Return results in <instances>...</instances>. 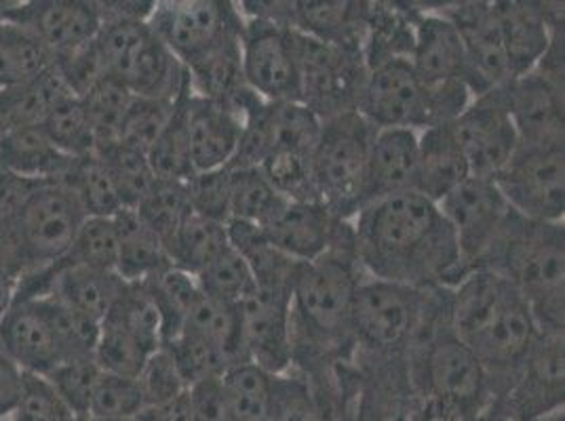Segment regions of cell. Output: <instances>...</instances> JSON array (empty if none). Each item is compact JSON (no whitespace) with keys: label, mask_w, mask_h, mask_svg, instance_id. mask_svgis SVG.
Listing matches in <instances>:
<instances>
[{"label":"cell","mask_w":565,"mask_h":421,"mask_svg":"<svg viewBox=\"0 0 565 421\" xmlns=\"http://www.w3.org/2000/svg\"><path fill=\"white\" fill-rule=\"evenodd\" d=\"M92 421H113V420H92Z\"/></svg>","instance_id":"be15d7a7"},{"label":"cell","mask_w":565,"mask_h":421,"mask_svg":"<svg viewBox=\"0 0 565 421\" xmlns=\"http://www.w3.org/2000/svg\"><path fill=\"white\" fill-rule=\"evenodd\" d=\"M471 177L451 122L418 133L416 192L439 205L451 190Z\"/></svg>","instance_id":"4316f807"},{"label":"cell","mask_w":565,"mask_h":421,"mask_svg":"<svg viewBox=\"0 0 565 421\" xmlns=\"http://www.w3.org/2000/svg\"><path fill=\"white\" fill-rule=\"evenodd\" d=\"M0 421H11V420H9V418H7V420H0Z\"/></svg>","instance_id":"e7e4bbea"},{"label":"cell","mask_w":565,"mask_h":421,"mask_svg":"<svg viewBox=\"0 0 565 421\" xmlns=\"http://www.w3.org/2000/svg\"><path fill=\"white\" fill-rule=\"evenodd\" d=\"M285 203L259 169H231V219L264 228Z\"/></svg>","instance_id":"74e56055"},{"label":"cell","mask_w":565,"mask_h":421,"mask_svg":"<svg viewBox=\"0 0 565 421\" xmlns=\"http://www.w3.org/2000/svg\"><path fill=\"white\" fill-rule=\"evenodd\" d=\"M481 270L518 289L541 335H564V222H536L513 210Z\"/></svg>","instance_id":"277c9868"},{"label":"cell","mask_w":565,"mask_h":421,"mask_svg":"<svg viewBox=\"0 0 565 421\" xmlns=\"http://www.w3.org/2000/svg\"><path fill=\"white\" fill-rule=\"evenodd\" d=\"M437 207L456 236L465 279L475 270H481L513 209L502 198L494 180L481 177L462 182Z\"/></svg>","instance_id":"7c38bea8"},{"label":"cell","mask_w":565,"mask_h":421,"mask_svg":"<svg viewBox=\"0 0 565 421\" xmlns=\"http://www.w3.org/2000/svg\"><path fill=\"white\" fill-rule=\"evenodd\" d=\"M241 62L247 87L264 101H300L291 28L243 15Z\"/></svg>","instance_id":"4fadbf2b"},{"label":"cell","mask_w":565,"mask_h":421,"mask_svg":"<svg viewBox=\"0 0 565 421\" xmlns=\"http://www.w3.org/2000/svg\"><path fill=\"white\" fill-rule=\"evenodd\" d=\"M354 253V228L330 251L302 261L291 287V369L308 375L353 363L354 291L363 281Z\"/></svg>","instance_id":"7a4b0ae2"},{"label":"cell","mask_w":565,"mask_h":421,"mask_svg":"<svg viewBox=\"0 0 565 421\" xmlns=\"http://www.w3.org/2000/svg\"><path fill=\"white\" fill-rule=\"evenodd\" d=\"M494 184L521 217L564 222L565 143H519Z\"/></svg>","instance_id":"30bf717a"},{"label":"cell","mask_w":565,"mask_h":421,"mask_svg":"<svg viewBox=\"0 0 565 421\" xmlns=\"http://www.w3.org/2000/svg\"><path fill=\"white\" fill-rule=\"evenodd\" d=\"M0 346L24 374H53L66 363L45 295H15L0 319Z\"/></svg>","instance_id":"ac0fdd59"},{"label":"cell","mask_w":565,"mask_h":421,"mask_svg":"<svg viewBox=\"0 0 565 421\" xmlns=\"http://www.w3.org/2000/svg\"><path fill=\"white\" fill-rule=\"evenodd\" d=\"M118 228L115 217H85L71 249L57 263L117 272Z\"/></svg>","instance_id":"60d3db41"},{"label":"cell","mask_w":565,"mask_h":421,"mask_svg":"<svg viewBox=\"0 0 565 421\" xmlns=\"http://www.w3.org/2000/svg\"><path fill=\"white\" fill-rule=\"evenodd\" d=\"M519 143H565L564 87L532 71L504 85Z\"/></svg>","instance_id":"7402d4cb"},{"label":"cell","mask_w":565,"mask_h":421,"mask_svg":"<svg viewBox=\"0 0 565 421\" xmlns=\"http://www.w3.org/2000/svg\"><path fill=\"white\" fill-rule=\"evenodd\" d=\"M72 421H92L89 418H74Z\"/></svg>","instance_id":"6125c7cd"},{"label":"cell","mask_w":565,"mask_h":421,"mask_svg":"<svg viewBox=\"0 0 565 421\" xmlns=\"http://www.w3.org/2000/svg\"><path fill=\"white\" fill-rule=\"evenodd\" d=\"M238 314L247 360L268 374L291 371V295L256 289Z\"/></svg>","instance_id":"d6986e66"},{"label":"cell","mask_w":565,"mask_h":421,"mask_svg":"<svg viewBox=\"0 0 565 421\" xmlns=\"http://www.w3.org/2000/svg\"><path fill=\"white\" fill-rule=\"evenodd\" d=\"M451 325L488 374L492 409L509 392L539 337L530 305L511 282L490 270H475L451 289Z\"/></svg>","instance_id":"3957f363"},{"label":"cell","mask_w":565,"mask_h":421,"mask_svg":"<svg viewBox=\"0 0 565 421\" xmlns=\"http://www.w3.org/2000/svg\"><path fill=\"white\" fill-rule=\"evenodd\" d=\"M22 379L24 371L0 346V420H7L15 409V402L22 392Z\"/></svg>","instance_id":"9f6ffc18"},{"label":"cell","mask_w":565,"mask_h":421,"mask_svg":"<svg viewBox=\"0 0 565 421\" xmlns=\"http://www.w3.org/2000/svg\"><path fill=\"white\" fill-rule=\"evenodd\" d=\"M76 418L45 375L24 374L11 421H72Z\"/></svg>","instance_id":"816d5d0a"},{"label":"cell","mask_w":565,"mask_h":421,"mask_svg":"<svg viewBox=\"0 0 565 421\" xmlns=\"http://www.w3.org/2000/svg\"><path fill=\"white\" fill-rule=\"evenodd\" d=\"M228 247L231 242L226 235V224L190 213L184 224L178 228V233L169 240L166 249L169 263L173 268L196 277Z\"/></svg>","instance_id":"1f68e13d"},{"label":"cell","mask_w":565,"mask_h":421,"mask_svg":"<svg viewBox=\"0 0 565 421\" xmlns=\"http://www.w3.org/2000/svg\"><path fill=\"white\" fill-rule=\"evenodd\" d=\"M190 210L205 219L226 224L231 219V169L194 173L186 182Z\"/></svg>","instance_id":"f5cc1de1"},{"label":"cell","mask_w":565,"mask_h":421,"mask_svg":"<svg viewBox=\"0 0 565 421\" xmlns=\"http://www.w3.org/2000/svg\"><path fill=\"white\" fill-rule=\"evenodd\" d=\"M41 129L45 131L51 143L66 156L81 159L95 152V136L83 104L78 97L68 95L60 99L47 117L43 118Z\"/></svg>","instance_id":"b9f144b4"},{"label":"cell","mask_w":565,"mask_h":421,"mask_svg":"<svg viewBox=\"0 0 565 421\" xmlns=\"http://www.w3.org/2000/svg\"><path fill=\"white\" fill-rule=\"evenodd\" d=\"M78 99L94 129L95 143H97L95 148L117 141L120 122L134 101V94L117 78L106 76Z\"/></svg>","instance_id":"7bdbcfd3"},{"label":"cell","mask_w":565,"mask_h":421,"mask_svg":"<svg viewBox=\"0 0 565 421\" xmlns=\"http://www.w3.org/2000/svg\"><path fill=\"white\" fill-rule=\"evenodd\" d=\"M367 2L351 0H287V28L335 47L363 45Z\"/></svg>","instance_id":"484cf974"},{"label":"cell","mask_w":565,"mask_h":421,"mask_svg":"<svg viewBox=\"0 0 565 421\" xmlns=\"http://www.w3.org/2000/svg\"><path fill=\"white\" fill-rule=\"evenodd\" d=\"M465 85L426 89L407 60H393L367 71L356 112L376 129H424L454 122L471 104Z\"/></svg>","instance_id":"8992f818"},{"label":"cell","mask_w":565,"mask_h":421,"mask_svg":"<svg viewBox=\"0 0 565 421\" xmlns=\"http://www.w3.org/2000/svg\"><path fill=\"white\" fill-rule=\"evenodd\" d=\"M53 66V55L22 25L0 20V91L24 85Z\"/></svg>","instance_id":"836d02e7"},{"label":"cell","mask_w":565,"mask_h":421,"mask_svg":"<svg viewBox=\"0 0 565 421\" xmlns=\"http://www.w3.org/2000/svg\"><path fill=\"white\" fill-rule=\"evenodd\" d=\"M420 305L423 289L363 277L354 291L351 314L354 367L405 363Z\"/></svg>","instance_id":"52a82bcc"},{"label":"cell","mask_w":565,"mask_h":421,"mask_svg":"<svg viewBox=\"0 0 565 421\" xmlns=\"http://www.w3.org/2000/svg\"><path fill=\"white\" fill-rule=\"evenodd\" d=\"M0 20L32 32L55 62L94 41L102 28V11L95 0H32L7 2Z\"/></svg>","instance_id":"e0dca14e"},{"label":"cell","mask_w":565,"mask_h":421,"mask_svg":"<svg viewBox=\"0 0 565 421\" xmlns=\"http://www.w3.org/2000/svg\"><path fill=\"white\" fill-rule=\"evenodd\" d=\"M150 352L140 342L115 321L104 319L99 323V337L95 346L94 358L104 374L120 377H138Z\"/></svg>","instance_id":"bcb514c9"},{"label":"cell","mask_w":565,"mask_h":421,"mask_svg":"<svg viewBox=\"0 0 565 421\" xmlns=\"http://www.w3.org/2000/svg\"><path fill=\"white\" fill-rule=\"evenodd\" d=\"M134 210L167 247L169 240L178 233V228L192 213L186 182L154 180V184L148 187V192L141 196L138 207Z\"/></svg>","instance_id":"ab89813d"},{"label":"cell","mask_w":565,"mask_h":421,"mask_svg":"<svg viewBox=\"0 0 565 421\" xmlns=\"http://www.w3.org/2000/svg\"><path fill=\"white\" fill-rule=\"evenodd\" d=\"M146 407L140 384L134 377L102 374L95 388L92 420L134 421Z\"/></svg>","instance_id":"681fc988"},{"label":"cell","mask_w":565,"mask_h":421,"mask_svg":"<svg viewBox=\"0 0 565 421\" xmlns=\"http://www.w3.org/2000/svg\"><path fill=\"white\" fill-rule=\"evenodd\" d=\"M418 177V133L412 129H377L372 143L363 207L399 194L416 192Z\"/></svg>","instance_id":"d4e9b609"},{"label":"cell","mask_w":565,"mask_h":421,"mask_svg":"<svg viewBox=\"0 0 565 421\" xmlns=\"http://www.w3.org/2000/svg\"><path fill=\"white\" fill-rule=\"evenodd\" d=\"M353 222L340 219L323 203H291L262 228L266 238L296 261H312L330 251Z\"/></svg>","instance_id":"603a6c76"},{"label":"cell","mask_w":565,"mask_h":421,"mask_svg":"<svg viewBox=\"0 0 565 421\" xmlns=\"http://www.w3.org/2000/svg\"><path fill=\"white\" fill-rule=\"evenodd\" d=\"M354 253L365 277L414 289L462 281L456 236L435 203L418 192L377 201L353 219Z\"/></svg>","instance_id":"6da1fadb"},{"label":"cell","mask_w":565,"mask_h":421,"mask_svg":"<svg viewBox=\"0 0 565 421\" xmlns=\"http://www.w3.org/2000/svg\"><path fill=\"white\" fill-rule=\"evenodd\" d=\"M259 171L285 201L321 203L317 196L315 182H312V156L310 154L275 152L259 164Z\"/></svg>","instance_id":"7dc6e473"},{"label":"cell","mask_w":565,"mask_h":421,"mask_svg":"<svg viewBox=\"0 0 565 421\" xmlns=\"http://www.w3.org/2000/svg\"><path fill=\"white\" fill-rule=\"evenodd\" d=\"M85 213L66 187L39 182L0 224V261L18 279L57 263L71 249Z\"/></svg>","instance_id":"5b68a950"},{"label":"cell","mask_w":565,"mask_h":421,"mask_svg":"<svg viewBox=\"0 0 565 421\" xmlns=\"http://www.w3.org/2000/svg\"><path fill=\"white\" fill-rule=\"evenodd\" d=\"M527 421H564V409H557V411H553V413H546V415H541V418H534V420Z\"/></svg>","instance_id":"91938a15"},{"label":"cell","mask_w":565,"mask_h":421,"mask_svg":"<svg viewBox=\"0 0 565 421\" xmlns=\"http://www.w3.org/2000/svg\"><path fill=\"white\" fill-rule=\"evenodd\" d=\"M71 89L66 87L64 78L55 66L39 74L36 78L28 80L24 85L2 89L0 91V133L20 129V127H34L41 125L47 117L49 110L64 97H68ZM76 97V95H74Z\"/></svg>","instance_id":"4dcf8cb0"},{"label":"cell","mask_w":565,"mask_h":421,"mask_svg":"<svg viewBox=\"0 0 565 421\" xmlns=\"http://www.w3.org/2000/svg\"><path fill=\"white\" fill-rule=\"evenodd\" d=\"M412 68L426 89L467 85V57L456 25L439 9L414 4Z\"/></svg>","instance_id":"44dd1931"},{"label":"cell","mask_w":565,"mask_h":421,"mask_svg":"<svg viewBox=\"0 0 565 421\" xmlns=\"http://www.w3.org/2000/svg\"><path fill=\"white\" fill-rule=\"evenodd\" d=\"M273 379L254 363H238L222 375L228 421H270Z\"/></svg>","instance_id":"d6a6232c"},{"label":"cell","mask_w":565,"mask_h":421,"mask_svg":"<svg viewBox=\"0 0 565 421\" xmlns=\"http://www.w3.org/2000/svg\"><path fill=\"white\" fill-rule=\"evenodd\" d=\"M414 4L367 2L361 53L367 71L393 60H412Z\"/></svg>","instance_id":"f1b7e54d"},{"label":"cell","mask_w":565,"mask_h":421,"mask_svg":"<svg viewBox=\"0 0 565 421\" xmlns=\"http://www.w3.org/2000/svg\"><path fill=\"white\" fill-rule=\"evenodd\" d=\"M94 154L99 159V163L104 164L122 207L136 209L141 196L157 180L148 163V156L118 141L95 148Z\"/></svg>","instance_id":"8d00e7d4"},{"label":"cell","mask_w":565,"mask_h":421,"mask_svg":"<svg viewBox=\"0 0 565 421\" xmlns=\"http://www.w3.org/2000/svg\"><path fill=\"white\" fill-rule=\"evenodd\" d=\"M451 127L471 177L494 180L518 150V131L507 108L504 85L490 94L472 97Z\"/></svg>","instance_id":"5bb4252c"},{"label":"cell","mask_w":565,"mask_h":421,"mask_svg":"<svg viewBox=\"0 0 565 421\" xmlns=\"http://www.w3.org/2000/svg\"><path fill=\"white\" fill-rule=\"evenodd\" d=\"M439 11L460 34L467 57V87L472 97L490 94L513 80L494 2H454L441 4Z\"/></svg>","instance_id":"2e32d148"},{"label":"cell","mask_w":565,"mask_h":421,"mask_svg":"<svg viewBox=\"0 0 565 421\" xmlns=\"http://www.w3.org/2000/svg\"><path fill=\"white\" fill-rule=\"evenodd\" d=\"M495 18L509 57L511 76L519 78L534 71L553 41L564 28V2H494Z\"/></svg>","instance_id":"ffe728a7"},{"label":"cell","mask_w":565,"mask_h":421,"mask_svg":"<svg viewBox=\"0 0 565 421\" xmlns=\"http://www.w3.org/2000/svg\"><path fill=\"white\" fill-rule=\"evenodd\" d=\"M102 374L104 371L97 367L95 358H78L60 365L47 377L76 418H89L95 388Z\"/></svg>","instance_id":"f907efd6"},{"label":"cell","mask_w":565,"mask_h":421,"mask_svg":"<svg viewBox=\"0 0 565 421\" xmlns=\"http://www.w3.org/2000/svg\"><path fill=\"white\" fill-rule=\"evenodd\" d=\"M148 25L189 68L224 41L241 34L243 15L228 0H167L154 2Z\"/></svg>","instance_id":"8fae6325"},{"label":"cell","mask_w":565,"mask_h":421,"mask_svg":"<svg viewBox=\"0 0 565 421\" xmlns=\"http://www.w3.org/2000/svg\"><path fill=\"white\" fill-rule=\"evenodd\" d=\"M184 117L194 173L228 166L243 133V118L215 101L192 94L190 85L184 94Z\"/></svg>","instance_id":"cb8c5ba5"},{"label":"cell","mask_w":565,"mask_h":421,"mask_svg":"<svg viewBox=\"0 0 565 421\" xmlns=\"http://www.w3.org/2000/svg\"><path fill=\"white\" fill-rule=\"evenodd\" d=\"M182 331L212 342L213 346H217L228 356L233 367L238 363H249L241 337L238 305L224 304L207 295H201L190 307Z\"/></svg>","instance_id":"d590c367"},{"label":"cell","mask_w":565,"mask_h":421,"mask_svg":"<svg viewBox=\"0 0 565 421\" xmlns=\"http://www.w3.org/2000/svg\"><path fill=\"white\" fill-rule=\"evenodd\" d=\"M140 384L141 397L146 407L161 404L171 398L184 395L189 388L178 371L173 358L169 356L166 348L154 352L148 356L143 369L136 377Z\"/></svg>","instance_id":"db71d44e"},{"label":"cell","mask_w":565,"mask_h":421,"mask_svg":"<svg viewBox=\"0 0 565 421\" xmlns=\"http://www.w3.org/2000/svg\"><path fill=\"white\" fill-rule=\"evenodd\" d=\"M565 337H536L509 392L488 411L507 421H527L564 409Z\"/></svg>","instance_id":"9a60e30c"},{"label":"cell","mask_w":565,"mask_h":421,"mask_svg":"<svg viewBox=\"0 0 565 421\" xmlns=\"http://www.w3.org/2000/svg\"><path fill=\"white\" fill-rule=\"evenodd\" d=\"M300 72V101L321 120L356 112V101L367 78L359 48L319 43L294 30Z\"/></svg>","instance_id":"9c48e42d"},{"label":"cell","mask_w":565,"mask_h":421,"mask_svg":"<svg viewBox=\"0 0 565 421\" xmlns=\"http://www.w3.org/2000/svg\"><path fill=\"white\" fill-rule=\"evenodd\" d=\"M173 106L175 101L134 95V101L118 129V143L148 154V150L159 140L173 115Z\"/></svg>","instance_id":"c3c4849f"},{"label":"cell","mask_w":565,"mask_h":421,"mask_svg":"<svg viewBox=\"0 0 565 421\" xmlns=\"http://www.w3.org/2000/svg\"><path fill=\"white\" fill-rule=\"evenodd\" d=\"M117 274L125 282H141L157 277L171 263L166 245L154 235L134 209L118 210Z\"/></svg>","instance_id":"f546056e"},{"label":"cell","mask_w":565,"mask_h":421,"mask_svg":"<svg viewBox=\"0 0 565 421\" xmlns=\"http://www.w3.org/2000/svg\"><path fill=\"white\" fill-rule=\"evenodd\" d=\"M18 282H20L18 274L0 261V319L4 316V312L9 310V305L13 304V300H15Z\"/></svg>","instance_id":"680465c9"},{"label":"cell","mask_w":565,"mask_h":421,"mask_svg":"<svg viewBox=\"0 0 565 421\" xmlns=\"http://www.w3.org/2000/svg\"><path fill=\"white\" fill-rule=\"evenodd\" d=\"M189 398L194 421H228L222 377L203 379L190 386Z\"/></svg>","instance_id":"11a10c76"},{"label":"cell","mask_w":565,"mask_h":421,"mask_svg":"<svg viewBox=\"0 0 565 421\" xmlns=\"http://www.w3.org/2000/svg\"><path fill=\"white\" fill-rule=\"evenodd\" d=\"M472 421H507L502 420V418H498V415H492V413H483V415H479L477 420Z\"/></svg>","instance_id":"94428289"},{"label":"cell","mask_w":565,"mask_h":421,"mask_svg":"<svg viewBox=\"0 0 565 421\" xmlns=\"http://www.w3.org/2000/svg\"><path fill=\"white\" fill-rule=\"evenodd\" d=\"M196 282L203 295L224 304L238 305L256 291V281L247 261L233 247H228L203 272H199Z\"/></svg>","instance_id":"f6af8a7d"},{"label":"cell","mask_w":565,"mask_h":421,"mask_svg":"<svg viewBox=\"0 0 565 421\" xmlns=\"http://www.w3.org/2000/svg\"><path fill=\"white\" fill-rule=\"evenodd\" d=\"M134 421H194L192 407H190L189 390L180 397L161 402V404L143 407Z\"/></svg>","instance_id":"6f0895ef"},{"label":"cell","mask_w":565,"mask_h":421,"mask_svg":"<svg viewBox=\"0 0 565 421\" xmlns=\"http://www.w3.org/2000/svg\"><path fill=\"white\" fill-rule=\"evenodd\" d=\"M163 348L173 358L186 388L203 379L222 377L233 367L228 356L213 346L212 342L186 331H180Z\"/></svg>","instance_id":"ee69618b"},{"label":"cell","mask_w":565,"mask_h":421,"mask_svg":"<svg viewBox=\"0 0 565 421\" xmlns=\"http://www.w3.org/2000/svg\"><path fill=\"white\" fill-rule=\"evenodd\" d=\"M190 85V80H189ZM186 85V89H189ZM175 99L173 115L169 118L163 133L148 150V163L157 180H171V182H189L194 175L190 163L189 136H186V117H184V94Z\"/></svg>","instance_id":"f35d334b"},{"label":"cell","mask_w":565,"mask_h":421,"mask_svg":"<svg viewBox=\"0 0 565 421\" xmlns=\"http://www.w3.org/2000/svg\"><path fill=\"white\" fill-rule=\"evenodd\" d=\"M55 184L71 192L85 217H115L118 210L125 209L104 164L95 154L72 159Z\"/></svg>","instance_id":"e575fe53"},{"label":"cell","mask_w":565,"mask_h":421,"mask_svg":"<svg viewBox=\"0 0 565 421\" xmlns=\"http://www.w3.org/2000/svg\"><path fill=\"white\" fill-rule=\"evenodd\" d=\"M377 129L359 112L328 118L312 152V182L319 201L347 222L363 205L365 171Z\"/></svg>","instance_id":"ba28073f"},{"label":"cell","mask_w":565,"mask_h":421,"mask_svg":"<svg viewBox=\"0 0 565 421\" xmlns=\"http://www.w3.org/2000/svg\"><path fill=\"white\" fill-rule=\"evenodd\" d=\"M71 161L51 143L41 125L0 133V171L7 175L25 182H57Z\"/></svg>","instance_id":"83f0119b"}]
</instances>
